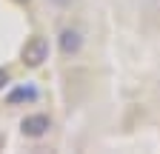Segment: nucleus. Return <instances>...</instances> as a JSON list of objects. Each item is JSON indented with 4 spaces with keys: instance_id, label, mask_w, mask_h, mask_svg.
I'll list each match as a JSON object with an SVG mask.
<instances>
[{
    "instance_id": "39448f33",
    "label": "nucleus",
    "mask_w": 160,
    "mask_h": 154,
    "mask_svg": "<svg viewBox=\"0 0 160 154\" xmlns=\"http://www.w3.org/2000/svg\"><path fill=\"white\" fill-rule=\"evenodd\" d=\"M6 83H9V71L0 69V89H6Z\"/></svg>"
},
{
    "instance_id": "f257e3e1",
    "label": "nucleus",
    "mask_w": 160,
    "mask_h": 154,
    "mask_svg": "<svg viewBox=\"0 0 160 154\" xmlns=\"http://www.w3.org/2000/svg\"><path fill=\"white\" fill-rule=\"evenodd\" d=\"M46 60H49V40L40 37V34L29 37L26 46H23V63L29 69H37V66H43Z\"/></svg>"
},
{
    "instance_id": "20e7f679",
    "label": "nucleus",
    "mask_w": 160,
    "mask_h": 154,
    "mask_svg": "<svg viewBox=\"0 0 160 154\" xmlns=\"http://www.w3.org/2000/svg\"><path fill=\"white\" fill-rule=\"evenodd\" d=\"M9 106H17V103H34L37 100V89L34 86H17L14 91H9Z\"/></svg>"
},
{
    "instance_id": "0eeeda50",
    "label": "nucleus",
    "mask_w": 160,
    "mask_h": 154,
    "mask_svg": "<svg viewBox=\"0 0 160 154\" xmlns=\"http://www.w3.org/2000/svg\"><path fill=\"white\" fill-rule=\"evenodd\" d=\"M17 3H29V0H17Z\"/></svg>"
},
{
    "instance_id": "7ed1b4c3",
    "label": "nucleus",
    "mask_w": 160,
    "mask_h": 154,
    "mask_svg": "<svg viewBox=\"0 0 160 154\" xmlns=\"http://www.w3.org/2000/svg\"><path fill=\"white\" fill-rule=\"evenodd\" d=\"M57 43H60V51H63L66 57H72V54H77L80 49H83V34H80L77 29H63L60 37H57Z\"/></svg>"
},
{
    "instance_id": "f03ea898",
    "label": "nucleus",
    "mask_w": 160,
    "mask_h": 154,
    "mask_svg": "<svg viewBox=\"0 0 160 154\" xmlns=\"http://www.w3.org/2000/svg\"><path fill=\"white\" fill-rule=\"evenodd\" d=\"M49 128H52V117L49 114H26L23 123H20V131H23L26 137H32V140L49 134Z\"/></svg>"
},
{
    "instance_id": "423d86ee",
    "label": "nucleus",
    "mask_w": 160,
    "mask_h": 154,
    "mask_svg": "<svg viewBox=\"0 0 160 154\" xmlns=\"http://www.w3.org/2000/svg\"><path fill=\"white\" fill-rule=\"evenodd\" d=\"M52 3H54V6H69L72 0H52Z\"/></svg>"
}]
</instances>
